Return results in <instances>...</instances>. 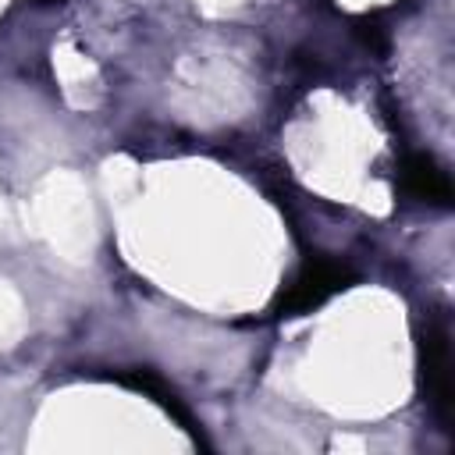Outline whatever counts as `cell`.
<instances>
[{
    "label": "cell",
    "instance_id": "obj_1",
    "mask_svg": "<svg viewBox=\"0 0 455 455\" xmlns=\"http://www.w3.org/2000/svg\"><path fill=\"white\" fill-rule=\"evenodd\" d=\"M348 284H352V270H345L341 263L323 259V256L306 259V263L299 267V274L291 277V284L277 295L274 313H277V316L309 313V309H316L320 302H327L334 291H341V288H348Z\"/></svg>",
    "mask_w": 455,
    "mask_h": 455
},
{
    "label": "cell",
    "instance_id": "obj_2",
    "mask_svg": "<svg viewBox=\"0 0 455 455\" xmlns=\"http://www.w3.org/2000/svg\"><path fill=\"white\" fill-rule=\"evenodd\" d=\"M423 380H427V398L437 412V419L448 427L451 423V355H448V327L430 323L423 338Z\"/></svg>",
    "mask_w": 455,
    "mask_h": 455
},
{
    "label": "cell",
    "instance_id": "obj_3",
    "mask_svg": "<svg viewBox=\"0 0 455 455\" xmlns=\"http://www.w3.org/2000/svg\"><path fill=\"white\" fill-rule=\"evenodd\" d=\"M117 384H124V387H135V391H142V395H149L160 409H167L178 423H181V430H188L196 441H203V430L196 427V419H192V412L185 409V402L178 398V391L156 373V370H146V366H132V370H121V373H110Z\"/></svg>",
    "mask_w": 455,
    "mask_h": 455
},
{
    "label": "cell",
    "instance_id": "obj_4",
    "mask_svg": "<svg viewBox=\"0 0 455 455\" xmlns=\"http://www.w3.org/2000/svg\"><path fill=\"white\" fill-rule=\"evenodd\" d=\"M398 178H402V188H405L412 199H423V203H434V206H448V203H451V181H448V174L437 167V160L427 156V153L405 156Z\"/></svg>",
    "mask_w": 455,
    "mask_h": 455
}]
</instances>
